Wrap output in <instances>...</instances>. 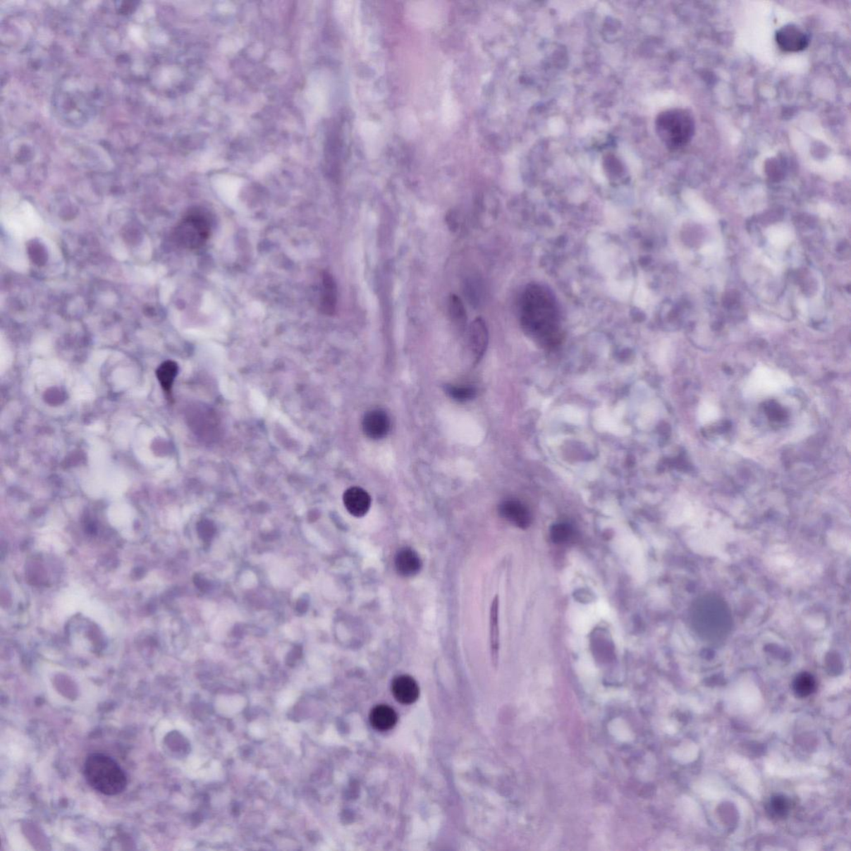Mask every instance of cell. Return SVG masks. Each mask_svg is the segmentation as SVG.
Returning a JSON list of instances; mask_svg holds the SVG:
<instances>
[{"label": "cell", "mask_w": 851, "mask_h": 851, "mask_svg": "<svg viewBox=\"0 0 851 851\" xmlns=\"http://www.w3.org/2000/svg\"><path fill=\"white\" fill-rule=\"evenodd\" d=\"M520 322L523 331L547 350L559 346L562 325L559 305L547 287L531 283L520 300Z\"/></svg>", "instance_id": "6da1fadb"}, {"label": "cell", "mask_w": 851, "mask_h": 851, "mask_svg": "<svg viewBox=\"0 0 851 851\" xmlns=\"http://www.w3.org/2000/svg\"><path fill=\"white\" fill-rule=\"evenodd\" d=\"M52 101L60 122L68 127H82L95 117L102 104V92L90 79L68 76L55 88Z\"/></svg>", "instance_id": "7a4b0ae2"}, {"label": "cell", "mask_w": 851, "mask_h": 851, "mask_svg": "<svg viewBox=\"0 0 851 851\" xmlns=\"http://www.w3.org/2000/svg\"><path fill=\"white\" fill-rule=\"evenodd\" d=\"M83 774L92 788L106 796H116L127 788V776L122 767L114 758L102 753L87 757Z\"/></svg>", "instance_id": "3957f363"}, {"label": "cell", "mask_w": 851, "mask_h": 851, "mask_svg": "<svg viewBox=\"0 0 851 851\" xmlns=\"http://www.w3.org/2000/svg\"><path fill=\"white\" fill-rule=\"evenodd\" d=\"M692 618L697 634L708 640L724 638L731 627V615L726 604L714 596L697 599Z\"/></svg>", "instance_id": "277c9868"}, {"label": "cell", "mask_w": 851, "mask_h": 851, "mask_svg": "<svg viewBox=\"0 0 851 851\" xmlns=\"http://www.w3.org/2000/svg\"><path fill=\"white\" fill-rule=\"evenodd\" d=\"M655 130L664 145L669 150L676 151L692 140L695 133V122L687 110L668 109L658 115Z\"/></svg>", "instance_id": "5b68a950"}, {"label": "cell", "mask_w": 851, "mask_h": 851, "mask_svg": "<svg viewBox=\"0 0 851 851\" xmlns=\"http://www.w3.org/2000/svg\"><path fill=\"white\" fill-rule=\"evenodd\" d=\"M211 234V225L201 212H192L176 227L174 238L179 245L193 250L202 247Z\"/></svg>", "instance_id": "8992f818"}, {"label": "cell", "mask_w": 851, "mask_h": 851, "mask_svg": "<svg viewBox=\"0 0 851 851\" xmlns=\"http://www.w3.org/2000/svg\"><path fill=\"white\" fill-rule=\"evenodd\" d=\"M776 43L788 53H797L806 49L810 42L808 35L796 25L781 27L776 34Z\"/></svg>", "instance_id": "52a82bcc"}, {"label": "cell", "mask_w": 851, "mask_h": 851, "mask_svg": "<svg viewBox=\"0 0 851 851\" xmlns=\"http://www.w3.org/2000/svg\"><path fill=\"white\" fill-rule=\"evenodd\" d=\"M785 376L767 369H757L752 375L750 386L752 394H771L785 387Z\"/></svg>", "instance_id": "ba28073f"}, {"label": "cell", "mask_w": 851, "mask_h": 851, "mask_svg": "<svg viewBox=\"0 0 851 851\" xmlns=\"http://www.w3.org/2000/svg\"><path fill=\"white\" fill-rule=\"evenodd\" d=\"M391 422L388 414L379 409L367 412L362 420V427L367 438L379 440L387 436Z\"/></svg>", "instance_id": "9c48e42d"}, {"label": "cell", "mask_w": 851, "mask_h": 851, "mask_svg": "<svg viewBox=\"0 0 851 851\" xmlns=\"http://www.w3.org/2000/svg\"><path fill=\"white\" fill-rule=\"evenodd\" d=\"M343 500L348 513L355 518H362L369 513L372 503L369 493L357 486L351 487L344 492Z\"/></svg>", "instance_id": "30bf717a"}, {"label": "cell", "mask_w": 851, "mask_h": 851, "mask_svg": "<svg viewBox=\"0 0 851 851\" xmlns=\"http://www.w3.org/2000/svg\"><path fill=\"white\" fill-rule=\"evenodd\" d=\"M392 692L398 703L410 705L415 703L420 697V690L413 678L401 675L394 678L392 682Z\"/></svg>", "instance_id": "8fae6325"}, {"label": "cell", "mask_w": 851, "mask_h": 851, "mask_svg": "<svg viewBox=\"0 0 851 851\" xmlns=\"http://www.w3.org/2000/svg\"><path fill=\"white\" fill-rule=\"evenodd\" d=\"M499 513L502 518L520 529L528 528L532 522L529 510L518 501L508 500L502 502L499 506Z\"/></svg>", "instance_id": "7c38bea8"}, {"label": "cell", "mask_w": 851, "mask_h": 851, "mask_svg": "<svg viewBox=\"0 0 851 851\" xmlns=\"http://www.w3.org/2000/svg\"><path fill=\"white\" fill-rule=\"evenodd\" d=\"M469 346L477 359L484 355L486 350L489 333L487 325L482 318H477L469 327Z\"/></svg>", "instance_id": "4fadbf2b"}, {"label": "cell", "mask_w": 851, "mask_h": 851, "mask_svg": "<svg viewBox=\"0 0 851 851\" xmlns=\"http://www.w3.org/2000/svg\"><path fill=\"white\" fill-rule=\"evenodd\" d=\"M422 560L417 553L411 548H403L395 557V567L399 575L404 577H412L422 569Z\"/></svg>", "instance_id": "5bb4252c"}, {"label": "cell", "mask_w": 851, "mask_h": 851, "mask_svg": "<svg viewBox=\"0 0 851 851\" xmlns=\"http://www.w3.org/2000/svg\"><path fill=\"white\" fill-rule=\"evenodd\" d=\"M337 306V286L331 274L324 272L320 293V309L327 315L336 313Z\"/></svg>", "instance_id": "9a60e30c"}, {"label": "cell", "mask_w": 851, "mask_h": 851, "mask_svg": "<svg viewBox=\"0 0 851 851\" xmlns=\"http://www.w3.org/2000/svg\"><path fill=\"white\" fill-rule=\"evenodd\" d=\"M369 719L372 726L376 730L386 732L395 727L398 718L396 711L393 709L383 704L376 706L371 711Z\"/></svg>", "instance_id": "2e32d148"}, {"label": "cell", "mask_w": 851, "mask_h": 851, "mask_svg": "<svg viewBox=\"0 0 851 851\" xmlns=\"http://www.w3.org/2000/svg\"><path fill=\"white\" fill-rule=\"evenodd\" d=\"M490 647L493 662L498 661L500 650L499 597L493 599L490 611Z\"/></svg>", "instance_id": "e0dca14e"}, {"label": "cell", "mask_w": 851, "mask_h": 851, "mask_svg": "<svg viewBox=\"0 0 851 851\" xmlns=\"http://www.w3.org/2000/svg\"><path fill=\"white\" fill-rule=\"evenodd\" d=\"M448 314L451 322L460 332H463L467 327V314L461 298L457 295L452 294L449 296Z\"/></svg>", "instance_id": "ac0fdd59"}, {"label": "cell", "mask_w": 851, "mask_h": 851, "mask_svg": "<svg viewBox=\"0 0 851 851\" xmlns=\"http://www.w3.org/2000/svg\"><path fill=\"white\" fill-rule=\"evenodd\" d=\"M816 690V681L812 674L808 673H800L793 682V691L800 699H804L813 694Z\"/></svg>", "instance_id": "d6986e66"}, {"label": "cell", "mask_w": 851, "mask_h": 851, "mask_svg": "<svg viewBox=\"0 0 851 851\" xmlns=\"http://www.w3.org/2000/svg\"><path fill=\"white\" fill-rule=\"evenodd\" d=\"M178 373V366L173 361L164 362L157 370V378L161 387L169 392Z\"/></svg>", "instance_id": "ffe728a7"}, {"label": "cell", "mask_w": 851, "mask_h": 851, "mask_svg": "<svg viewBox=\"0 0 851 851\" xmlns=\"http://www.w3.org/2000/svg\"><path fill=\"white\" fill-rule=\"evenodd\" d=\"M767 811L770 813L771 816L776 818V819H783L787 817L790 811L788 799L781 795L771 797L767 804Z\"/></svg>", "instance_id": "44dd1931"}, {"label": "cell", "mask_w": 851, "mask_h": 851, "mask_svg": "<svg viewBox=\"0 0 851 851\" xmlns=\"http://www.w3.org/2000/svg\"><path fill=\"white\" fill-rule=\"evenodd\" d=\"M446 390L458 402H467L477 396V390L472 386H448Z\"/></svg>", "instance_id": "7402d4cb"}, {"label": "cell", "mask_w": 851, "mask_h": 851, "mask_svg": "<svg viewBox=\"0 0 851 851\" xmlns=\"http://www.w3.org/2000/svg\"><path fill=\"white\" fill-rule=\"evenodd\" d=\"M769 238L770 243L776 247H784L792 240V231L783 226L771 228Z\"/></svg>", "instance_id": "603a6c76"}, {"label": "cell", "mask_w": 851, "mask_h": 851, "mask_svg": "<svg viewBox=\"0 0 851 851\" xmlns=\"http://www.w3.org/2000/svg\"><path fill=\"white\" fill-rule=\"evenodd\" d=\"M573 534V529L569 525L559 523L553 525L551 529L552 541L556 544H562L569 541Z\"/></svg>", "instance_id": "cb8c5ba5"}, {"label": "cell", "mask_w": 851, "mask_h": 851, "mask_svg": "<svg viewBox=\"0 0 851 851\" xmlns=\"http://www.w3.org/2000/svg\"><path fill=\"white\" fill-rule=\"evenodd\" d=\"M27 251H29L30 257L32 262H35V264H38L39 267L44 266L48 257L43 245L39 243H36L35 240H32L29 246H27Z\"/></svg>", "instance_id": "d4e9b609"}, {"label": "cell", "mask_w": 851, "mask_h": 851, "mask_svg": "<svg viewBox=\"0 0 851 851\" xmlns=\"http://www.w3.org/2000/svg\"><path fill=\"white\" fill-rule=\"evenodd\" d=\"M477 280L469 281L465 290L473 303L478 304L482 295V286Z\"/></svg>", "instance_id": "484cf974"}, {"label": "cell", "mask_w": 851, "mask_h": 851, "mask_svg": "<svg viewBox=\"0 0 851 851\" xmlns=\"http://www.w3.org/2000/svg\"><path fill=\"white\" fill-rule=\"evenodd\" d=\"M701 413H702V416H701L702 420H704L705 422H709L711 420H714V418L717 417V416H718L717 409H716L715 408H711V407L708 408V407L705 406L704 408V410L702 411Z\"/></svg>", "instance_id": "4316f807"}]
</instances>
